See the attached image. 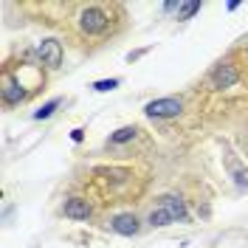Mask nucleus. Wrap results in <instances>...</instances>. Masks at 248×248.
<instances>
[{
	"instance_id": "1",
	"label": "nucleus",
	"mask_w": 248,
	"mask_h": 248,
	"mask_svg": "<svg viewBox=\"0 0 248 248\" xmlns=\"http://www.w3.org/2000/svg\"><path fill=\"white\" fill-rule=\"evenodd\" d=\"M144 110L147 116H155V119H170L181 113V99H153Z\"/></svg>"
},
{
	"instance_id": "2",
	"label": "nucleus",
	"mask_w": 248,
	"mask_h": 248,
	"mask_svg": "<svg viewBox=\"0 0 248 248\" xmlns=\"http://www.w3.org/2000/svg\"><path fill=\"white\" fill-rule=\"evenodd\" d=\"M82 29L88 34H99V31L108 29V15L102 9H85L82 12Z\"/></svg>"
},
{
	"instance_id": "3",
	"label": "nucleus",
	"mask_w": 248,
	"mask_h": 248,
	"mask_svg": "<svg viewBox=\"0 0 248 248\" xmlns=\"http://www.w3.org/2000/svg\"><path fill=\"white\" fill-rule=\"evenodd\" d=\"M40 57H43V62H46L48 68H60L62 62V48L57 40H43L40 43Z\"/></svg>"
},
{
	"instance_id": "4",
	"label": "nucleus",
	"mask_w": 248,
	"mask_h": 248,
	"mask_svg": "<svg viewBox=\"0 0 248 248\" xmlns=\"http://www.w3.org/2000/svg\"><path fill=\"white\" fill-rule=\"evenodd\" d=\"M65 215L74 217V220H88L91 217V203L82 201V198H71L65 203Z\"/></svg>"
},
{
	"instance_id": "5",
	"label": "nucleus",
	"mask_w": 248,
	"mask_h": 248,
	"mask_svg": "<svg viewBox=\"0 0 248 248\" xmlns=\"http://www.w3.org/2000/svg\"><path fill=\"white\" fill-rule=\"evenodd\" d=\"M113 229L124 234V237H133L139 232V220H136V215H116L113 217Z\"/></svg>"
},
{
	"instance_id": "6",
	"label": "nucleus",
	"mask_w": 248,
	"mask_h": 248,
	"mask_svg": "<svg viewBox=\"0 0 248 248\" xmlns=\"http://www.w3.org/2000/svg\"><path fill=\"white\" fill-rule=\"evenodd\" d=\"M234 82H237V71H234V65H220L215 71V85L217 88H232Z\"/></svg>"
},
{
	"instance_id": "7",
	"label": "nucleus",
	"mask_w": 248,
	"mask_h": 248,
	"mask_svg": "<svg viewBox=\"0 0 248 248\" xmlns=\"http://www.w3.org/2000/svg\"><path fill=\"white\" fill-rule=\"evenodd\" d=\"M158 206H164V209H167V212L172 215V220H184V217H186L184 203L178 201V198H172V195H164V198L158 201Z\"/></svg>"
},
{
	"instance_id": "8",
	"label": "nucleus",
	"mask_w": 248,
	"mask_h": 248,
	"mask_svg": "<svg viewBox=\"0 0 248 248\" xmlns=\"http://www.w3.org/2000/svg\"><path fill=\"white\" fill-rule=\"evenodd\" d=\"M23 96H26V93L20 91L15 82H12V77H6V82H3V99L15 105V102H23Z\"/></svg>"
},
{
	"instance_id": "9",
	"label": "nucleus",
	"mask_w": 248,
	"mask_h": 248,
	"mask_svg": "<svg viewBox=\"0 0 248 248\" xmlns=\"http://www.w3.org/2000/svg\"><path fill=\"white\" fill-rule=\"evenodd\" d=\"M150 223H153V226H170V223H175V220H172V215L164 209V206H158V209L150 212Z\"/></svg>"
},
{
	"instance_id": "10",
	"label": "nucleus",
	"mask_w": 248,
	"mask_h": 248,
	"mask_svg": "<svg viewBox=\"0 0 248 248\" xmlns=\"http://www.w3.org/2000/svg\"><path fill=\"white\" fill-rule=\"evenodd\" d=\"M136 139V127H122V130H116L113 136H110V141L113 144H124V141Z\"/></svg>"
},
{
	"instance_id": "11",
	"label": "nucleus",
	"mask_w": 248,
	"mask_h": 248,
	"mask_svg": "<svg viewBox=\"0 0 248 248\" xmlns=\"http://www.w3.org/2000/svg\"><path fill=\"white\" fill-rule=\"evenodd\" d=\"M57 108H60V99H51L48 105H43V108L34 113V119H37V122H40V119H48V116H51V113H54Z\"/></svg>"
},
{
	"instance_id": "12",
	"label": "nucleus",
	"mask_w": 248,
	"mask_h": 248,
	"mask_svg": "<svg viewBox=\"0 0 248 248\" xmlns=\"http://www.w3.org/2000/svg\"><path fill=\"white\" fill-rule=\"evenodd\" d=\"M119 85H122V79H102V82L93 85V91L96 93H108V91H113V88H119Z\"/></svg>"
},
{
	"instance_id": "13",
	"label": "nucleus",
	"mask_w": 248,
	"mask_h": 248,
	"mask_svg": "<svg viewBox=\"0 0 248 248\" xmlns=\"http://www.w3.org/2000/svg\"><path fill=\"white\" fill-rule=\"evenodd\" d=\"M198 9H201V3H181V9H178V12H181V20L192 17L195 12H198Z\"/></svg>"
},
{
	"instance_id": "14",
	"label": "nucleus",
	"mask_w": 248,
	"mask_h": 248,
	"mask_svg": "<svg viewBox=\"0 0 248 248\" xmlns=\"http://www.w3.org/2000/svg\"><path fill=\"white\" fill-rule=\"evenodd\" d=\"M232 172H234V181H237V184L240 186H248V175L243 170H237V167H232Z\"/></svg>"
},
{
	"instance_id": "15",
	"label": "nucleus",
	"mask_w": 248,
	"mask_h": 248,
	"mask_svg": "<svg viewBox=\"0 0 248 248\" xmlns=\"http://www.w3.org/2000/svg\"><path fill=\"white\" fill-rule=\"evenodd\" d=\"M82 136H85L82 130H74V133H71V139H74V141H82Z\"/></svg>"
}]
</instances>
